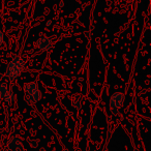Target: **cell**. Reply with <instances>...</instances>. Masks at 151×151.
I'll return each mask as SVG.
<instances>
[{
    "mask_svg": "<svg viewBox=\"0 0 151 151\" xmlns=\"http://www.w3.org/2000/svg\"><path fill=\"white\" fill-rule=\"evenodd\" d=\"M3 99H4V101H6L7 104H9V105H11V104H13L14 101H16V95H15V93L12 92V91H9V92H7V94L5 95V97Z\"/></svg>",
    "mask_w": 151,
    "mask_h": 151,
    "instance_id": "52a82bcc",
    "label": "cell"
},
{
    "mask_svg": "<svg viewBox=\"0 0 151 151\" xmlns=\"http://www.w3.org/2000/svg\"><path fill=\"white\" fill-rule=\"evenodd\" d=\"M85 36H86V37L88 38V40H90V38H91L90 32H86V33H85Z\"/></svg>",
    "mask_w": 151,
    "mask_h": 151,
    "instance_id": "30bf717a",
    "label": "cell"
},
{
    "mask_svg": "<svg viewBox=\"0 0 151 151\" xmlns=\"http://www.w3.org/2000/svg\"><path fill=\"white\" fill-rule=\"evenodd\" d=\"M82 101H83V99L80 96L76 97L75 99L73 101V106L76 108V109H81V107H82Z\"/></svg>",
    "mask_w": 151,
    "mask_h": 151,
    "instance_id": "ba28073f",
    "label": "cell"
},
{
    "mask_svg": "<svg viewBox=\"0 0 151 151\" xmlns=\"http://www.w3.org/2000/svg\"><path fill=\"white\" fill-rule=\"evenodd\" d=\"M36 45L40 51H49L52 47V40L47 36H42L37 40Z\"/></svg>",
    "mask_w": 151,
    "mask_h": 151,
    "instance_id": "277c9868",
    "label": "cell"
},
{
    "mask_svg": "<svg viewBox=\"0 0 151 151\" xmlns=\"http://www.w3.org/2000/svg\"><path fill=\"white\" fill-rule=\"evenodd\" d=\"M59 6H63V2H60V3H59Z\"/></svg>",
    "mask_w": 151,
    "mask_h": 151,
    "instance_id": "8fae6325",
    "label": "cell"
},
{
    "mask_svg": "<svg viewBox=\"0 0 151 151\" xmlns=\"http://www.w3.org/2000/svg\"><path fill=\"white\" fill-rule=\"evenodd\" d=\"M124 103V94L121 92H116L111 96L110 99V108L114 115H117L121 109L122 105Z\"/></svg>",
    "mask_w": 151,
    "mask_h": 151,
    "instance_id": "3957f363",
    "label": "cell"
},
{
    "mask_svg": "<svg viewBox=\"0 0 151 151\" xmlns=\"http://www.w3.org/2000/svg\"><path fill=\"white\" fill-rule=\"evenodd\" d=\"M9 92V85L6 83H0V99L5 97Z\"/></svg>",
    "mask_w": 151,
    "mask_h": 151,
    "instance_id": "8992f818",
    "label": "cell"
},
{
    "mask_svg": "<svg viewBox=\"0 0 151 151\" xmlns=\"http://www.w3.org/2000/svg\"><path fill=\"white\" fill-rule=\"evenodd\" d=\"M26 62L21 57H15L9 63H7L6 69H5V77L9 80H16L22 75L25 70Z\"/></svg>",
    "mask_w": 151,
    "mask_h": 151,
    "instance_id": "6da1fadb",
    "label": "cell"
},
{
    "mask_svg": "<svg viewBox=\"0 0 151 151\" xmlns=\"http://www.w3.org/2000/svg\"><path fill=\"white\" fill-rule=\"evenodd\" d=\"M25 92V101L28 104H36L42 99V92L38 89V84L36 82H29L23 87Z\"/></svg>",
    "mask_w": 151,
    "mask_h": 151,
    "instance_id": "7a4b0ae2",
    "label": "cell"
},
{
    "mask_svg": "<svg viewBox=\"0 0 151 151\" xmlns=\"http://www.w3.org/2000/svg\"><path fill=\"white\" fill-rule=\"evenodd\" d=\"M9 151H22V142L18 138H13L7 142Z\"/></svg>",
    "mask_w": 151,
    "mask_h": 151,
    "instance_id": "5b68a950",
    "label": "cell"
},
{
    "mask_svg": "<svg viewBox=\"0 0 151 151\" xmlns=\"http://www.w3.org/2000/svg\"><path fill=\"white\" fill-rule=\"evenodd\" d=\"M3 42H4V34H3L2 30L0 29V46L3 44Z\"/></svg>",
    "mask_w": 151,
    "mask_h": 151,
    "instance_id": "9c48e42d",
    "label": "cell"
}]
</instances>
